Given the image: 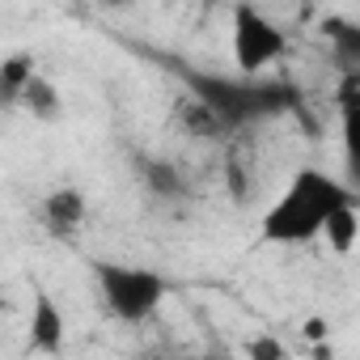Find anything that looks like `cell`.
<instances>
[{
  "label": "cell",
  "mask_w": 360,
  "mask_h": 360,
  "mask_svg": "<svg viewBox=\"0 0 360 360\" xmlns=\"http://www.w3.org/2000/svg\"><path fill=\"white\" fill-rule=\"evenodd\" d=\"M347 204H356V191L343 178H335L330 169H318V165H301L280 187V195L263 208L259 238L267 246H309L322 238L326 217Z\"/></svg>",
  "instance_id": "obj_1"
},
{
  "label": "cell",
  "mask_w": 360,
  "mask_h": 360,
  "mask_svg": "<svg viewBox=\"0 0 360 360\" xmlns=\"http://www.w3.org/2000/svg\"><path fill=\"white\" fill-rule=\"evenodd\" d=\"M178 77L187 85V98L200 102L225 127V136L259 127L297 106V89L271 77H238V72H204V68H178Z\"/></svg>",
  "instance_id": "obj_2"
},
{
  "label": "cell",
  "mask_w": 360,
  "mask_h": 360,
  "mask_svg": "<svg viewBox=\"0 0 360 360\" xmlns=\"http://www.w3.org/2000/svg\"><path fill=\"white\" fill-rule=\"evenodd\" d=\"M94 284H98V297L106 305V314L115 322H127V326H140L148 322L161 301L169 297V280L153 267H136V263H110V259H98L94 263Z\"/></svg>",
  "instance_id": "obj_3"
},
{
  "label": "cell",
  "mask_w": 360,
  "mask_h": 360,
  "mask_svg": "<svg viewBox=\"0 0 360 360\" xmlns=\"http://www.w3.org/2000/svg\"><path fill=\"white\" fill-rule=\"evenodd\" d=\"M229 56L238 77H263L271 64L288 56V34L255 5L229 9Z\"/></svg>",
  "instance_id": "obj_4"
},
{
  "label": "cell",
  "mask_w": 360,
  "mask_h": 360,
  "mask_svg": "<svg viewBox=\"0 0 360 360\" xmlns=\"http://www.w3.org/2000/svg\"><path fill=\"white\" fill-rule=\"evenodd\" d=\"M26 339H30V347H34V352H43V356H56V352H64V343H68L64 309L56 305V297H51L47 288H34V297H30Z\"/></svg>",
  "instance_id": "obj_5"
},
{
  "label": "cell",
  "mask_w": 360,
  "mask_h": 360,
  "mask_svg": "<svg viewBox=\"0 0 360 360\" xmlns=\"http://www.w3.org/2000/svg\"><path fill=\"white\" fill-rule=\"evenodd\" d=\"M39 212H43V225H47L56 238L68 242V238L85 225V217H89V200H85L81 187H56V191L43 195Z\"/></svg>",
  "instance_id": "obj_6"
},
{
  "label": "cell",
  "mask_w": 360,
  "mask_h": 360,
  "mask_svg": "<svg viewBox=\"0 0 360 360\" xmlns=\"http://www.w3.org/2000/svg\"><path fill=\"white\" fill-rule=\"evenodd\" d=\"M136 174H140L144 191H148L153 200H161V204L187 195V174L178 169L174 161H165V157H140V169H136Z\"/></svg>",
  "instance_id": "obj_7"
},
{
  "label": "cell",
  "mask_w": 360,
  "mask_h": 360,
  "mask_svg": "<svg viewBox=\"0 0 360 360\" xmlns=\"http://www.w3.org/2000/svg\"><path fill=\"white\" fill-rule=\"evenodd\" d=\"M34 77H39V60L30 51H9L0 60V110H18Z\"/></svg>",
  "instance_id": "obj_8"
},
{
  "label": "cell",
  "mask_w": 360,
  "mask_h": 360,
  "mask_svg": "<svg viewBox=\"0 0 360 360\" xmlns=\"http://www.w3.org/2000/svg\"><path fill=\"white\" fill-rule=\"evenodd\" d=\"M18 110H26L30 119H39V123H60L64 119V94H60V85L56 81H47L43 72L26 85V94H22V106Z\"/></svg>",
  "instance_id": "obj_9"
},
{
  "label": "cell",
  "mask_w": 360,
  "mask_h": 360,
  "mask_svg": "<svg viewBox=\"0 0 360 360\" xmlns=\"http://www.w3.org/2000/svg\"><path fill=\"white\" fill-rule=\"evenodd\" d=\"M174 123L183 127L191 140H225V127H221L200 102H191V98H178V102H174Z\"/></svg>",
  "instance_id": "obj_10"
},
{
  "label": "cell",
  "mask_w": 360,
  "mask_h": 360,
  "mask_svg": "<svg viewBox=\"0 0 360 360\" xmlns=\"http://www.w3.org/2000/svg\"><path fill=\"white\" fill-rule=\"evenodd\" d=\"M322 238H326V246L335 250V255H352L356 250V238H360V212H356V204H347V208H339V212H330L326 217V225H322Z\"/></svg>",
  "instance_id": "obj_11"
},
{
  "label": "cell",
  "mask_w": 360,
  "mask_h": 360,
  "mask_svg": "<svg viewBox=\"0 0 360 360\" xmlns=\"http://www.w3.org/2000/svg\"><path fill=\"white\" fill-rule=\"evenodd\" d=\"M225 183H229V195H233L238 204L250 195V183H246V165H242V157H238V153H229V161H225Z\"/></svg>",
  "instance_id": "obj_12"
},
{
  "label": "cell",
  "mask_w": 360,
  "mask_h": 360,
  "mask_svg": "<svg viewBox=\"0 0 360 360\" xmlns=\"http://www.w3.org/2000/svg\"><path fill=\"white\" fill-rule=\"evenodd\" d=\"M246 360H284V347H280V339L259 335V339L246 343Z\"/></svg>",
  "instance_id": "obj_13"
}]
</instances>
